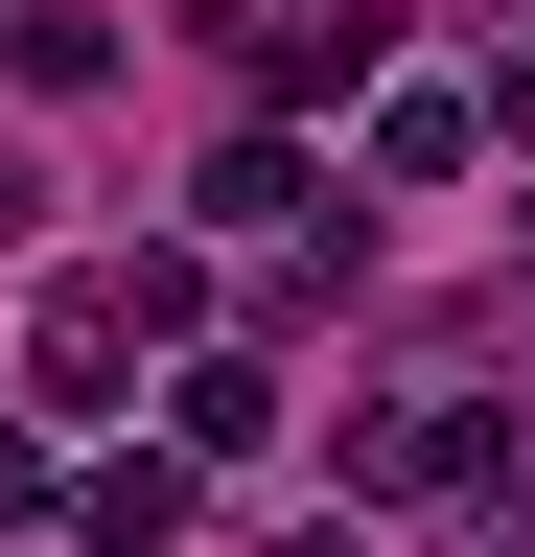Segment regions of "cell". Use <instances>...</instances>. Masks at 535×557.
<instances>
[{
    "mask_svg": "<svg viewBox=\"0 0 535 557\" xmlns=\"http://www.w3.org/2000/svg\"><path fill=\"white\" fill-rule=\"evenodd\" d=\"M141 348H210V278H186V256H71V278H47V325H24V372H0V395H117V372H141Z\"/></svg>",
    "mask_w": 535,
    "mask_h": 557,
    "instance_id": "cell-1",
    "label": "cell"
},
{
    "mask_svg": "<svg viewBox=\"0 0 535 557\" xmlns=\"http://www.w3.org/2000/svg\"><path fill=\"white\" fill-rule=\"evenodd\" d=\"M350 487L373 511H465V487H512V442H489V395H373L350 418Z\"/></svg>",
    "mask_w": 535,
    "mask_h": 557,
    "instance_id": "cell-2",
    "label": "cell"
},
{
    "mask_svg": "<svg viewBox=\"0 0 535 557\" xmlns=\"http://www.w3.org/2000/svg\"><path fill=\"white\" fill-rule=\"evenodd\" d=\"M373 47H396V0H326V24H233V70L280 116H326V94H373Z\"/></svg>",
    "mask_w": 535,
    "mask_h": 557,
    "instance_id": "cell-3",
    "label": "cell"
},
{
    "mask_svg": "<svg viewBox=\"0 0 535 557\" xmlns=\"http://www.w3.org/2000/svg\"><path fill=\"white\" fill-rule=\"evenodd\" d=\"M373 163H396V186H465V163H489V116H465V70H396V94H373Z\"/></svg>",
    "mask_w": 535,
    "mask_h": 557,
    "instance_id": "cell-4",
    "label": "cell"
},
{
    "mask_svg": "<svg viewBox=\"0 0 535 557\" xmlns=\"http://www.w3.org/2000/svg\"><path fill=\"white\" fill-rule=\"evenodd\" d=\"M280 442V372H256V348H186V465H256Z\"/></svg>",
    "mask_w": 535,
    "mask_h": 557,
    "instance_id": "cell-5",
    "label": "cell"
},
{
    "mask_svg": "<svg viewBox=\"0 0 535 557\" xmlns=\"http://www.w3.org/2000/svg\"><path fill=\"white\" fill-rule=\"evenodd\" d=\"M0 70H24V94H117V24L94 0H0Z\"/></svg>",
    "mask_w": 535,
    "mask_h": 557,
    "instance_id": "cell-6",
    "label": "cell"
},
{
    "mask_svg": "<svg viewBox=\"0 0 535 557\" xmlns=\"http://www.w3.org/2000/svg\"><path fill=\"white\" fill-rule=\"evenodd\" d=\"M210 209H233V233H303V209H326V163L256 116V139H210Z\"/></svg>",
    "mask_w": 535,
    "mask_h": 557,
    "instance_id": "cell-7",
    "label": "cell"
},
{
    "mask_svg": "<svg viewBox=\"0 0 535 557\" xmlns=\"http://www.w3.org/2000/svg\"><path fill=\"white\" fill-rule=\"evenodd\" d=\"M71 534H94V557H186V465H94Z\"/></svg>",
    "mask_w": 535,
    "mask_h": 557,
    "instance_id": "cell-8",
    "label": "cell"
},
{
    "mask_svg": "<svg viewBox=\"0 0 535 557\" xmlns=\"http://www.w3.org/2000/svg\"><path fill=\"white\" fill-rule=\"evenodd\" d=\"M465 116H489V163H535V70H489V94H465Z\"/></svg>",
    "mask_w": 535,
    "mask_h": 557,
    "instance_id": "cell-9",
    "label": "cell"
},
{
    "mask_svg": "<svg viewBox=\"0 0 535 557\" xmlns=\"http://www.w3.org/2000/svg\"><path fill=\"white\" fill-rule=\"evenodd\" d=\"M24 233H47V163H24V139H0V256H24Z\"/></svg>",
    "mask_w": 535,
    "mask_h": 557,
    "instance_id": "cell-10",
    "label": "cell"
}]
</instances>
